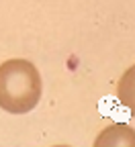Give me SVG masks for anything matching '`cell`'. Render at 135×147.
Returning <instances> with one entry per match:
<instances>
[{
    "label": "cell",
    "mask_w": 135,
    "mask_h": 147,
    "mask_svg": "<svg viewBox=\"0 0 135 147\" xmlns=\"http://www.w3.org/2000/svg\"><path fill=\"white\" fill-rule=\"evenodd\" d=\"M43 82L33 61L16 57L0 63V108L10 115H25L41 100Z\"/></svg>",
    "instance_id": "6da1fadb"
},
{
    "label": "cell",
    "mask_w": 135,
    "mask_h": 147,
    "mask_svg": "<svg viewBox=\"0 0 135 147\" xmlns=\"http://www.w3.org/2000/svg\"><path fill=\"white\" fill-rule=\"evenodd\" d=\"M96 147H135V129L125 123H115L98 133L94 141Z\"/></svg>",
    "instance_id": "7a4b0ae2"
},
{
    "label": "cell",
    "mask_w": 135,
    "mask_h": 147,
    "mask_svg": "<svg viewBox=\"0 0 135 147\" xmlns=\"http://www.w3.org/2000/svg\"><path fill=\"white\" fill-rule=\"evenodd\" d=\"M117 100L129 110L131 117H135V63L125 69L117 82Z\"/></svg>",
    "instance_id": "3957f363"
}]
</instances>
